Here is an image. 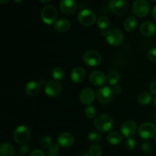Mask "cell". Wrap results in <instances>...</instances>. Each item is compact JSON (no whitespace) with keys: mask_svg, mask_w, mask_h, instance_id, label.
I'll return each instance as SVG.
<instances>
[{"mask_svg":"<svg viewBox=\"0 0 156 156\" xmlns=\"http://www.w3.org/2000/svg\"><path fill=\"white\" fill-rule=\"evenodd\" d=\"M125 146L129 150H133L136 146V142L132 138H128L125 142Z\"/></svg>","mask_w":156,"mask_h":156,"instance_id":"obj_32","label":"cell"},{"mask_svg":"<svg viewBox=\"0 0 156 156\" xmlns=\"http://www.w3.org/2000/svg\"><path fill=\"white\" fill-rule=\"evenodd\" d=\"M52 76L53 78L56 81H61L64 79L65 73H64L63 69L60 67H55L52 70Z\"/></svg>","mask_w":156,"mask_h":156,"instance_id":"obj_27","label":"cell"},{"mask_svg":"<svg viewBox=\"0 0 156 156\" xmlns=\"http://www.w3.org/2000/svg\"><path fill=\"white\" fill-rule=\"evenodd\" d=\"M112 91L114 94H120V93H121L122 91V87L119 85H114V86H113Z\"/></svg>","mask_w":156,"mask_h":156,"instance_id":"obj_38","label":"cell"},{"mask_svg":"<svg viewBox=\"0 0 156 156\" xmlns=\"http://www.w3.org/2000/svg\"><path fill=\"white\" fill-rule=\"evenodd\" d=\"M153 103H154V105H155V107L156 108V97L154 98V101H153Z\"/></svg>","mask_w":156,"mask_h":156,"instance_id":"obj_46","label":"cell"},{"mask_svg":"<svg viewBox=\"0 0 156 156\" xmlns=\"http://www.w3.org/2000/svg\"><path fill=\"white\" fill-rule=\"evenodd\" d=\"M85 114L88 118L91 119V118H94V117L96 116V109L94 107L91 106H88L85 110Z\"/></svg>","mask_w":156,"mask_h":156,"instance_id":"obj_31","label":"cell"},{"mask_svg":"<svg viewBox=\"0 0 156 156\" xmlns=\"http://www.w3.org/2000/svg\"><path fill=\"white\" fill-rule=\"evenodd\" d=\"M39 83L41 84V85H46V84H47V83H46V82H45V80H44H44H43V79H42V80H41V82H40Z\"/></svg>","mask_w":156,"mask_h":156,"instance_id":"obj_44","label":"cell"},{"mask_svg":"<svg viewBox=\"0 0 156 156\" xmlns=\"http://www.w3.org/2000/svg\"><path fill=\"white\" fill-rule=\"evenodd\" d=\"M150 1H153V2H156V0H150Z\"/></svg>","mask_w":156,"mask_h":156,"instance_id":"obj_47","label":"cell"},{"mask_svg":"<svg viewBox=\"0 0 156 156\" xmlns=\"http://www.w3.org/2000/svg\"><path fill=\"white\" fill-rule=\"evenodd\" d=\"M102 149L98 145L94 144L90 146L89 148V155L90 156H101Z\"/></svg>","mask_w":156,"mask_h":156,"instance_id":"obj_28","label":"cell"},{"mask_svg":"<svg viewBox=\"0 0 156 156\" xmlns=\"http://www.w3.org/2000/svg\"><path fill=\"white\" fill-rule=\"evenodd\" d=\"M58 144L63 148H69L74 143V137L69 133H63L58 137Z\"/></svg>","mask_w":156,"mask_h":156,"instance_id":"obj_19","label":"cell"},{"mask_svg":"<svg viewBox=\"0 0 156 156\" xmlns=\"http://www.w3.org/2000/svg\"><path fill=\"white\" fill-rule=\"evenodd\" d=\"M109 8L115 15L123 16L129 12V3L126 0H110Z\"/></svg>","mask_w":156,"mask_h":156,"instance_id":"obj_3","label":"cell"},{"mask_svg":"<svg viewBox=\"0 0 156 156\" xmlns=\"http://www.w3.org/2000/svg\"><path fill=\"white\" fill-rule=\"evenodd\" d=\"M83 61L88 66L95 67L101 62V56L96 50H88L84 53Z\"/></svg>","mask_w":156,"mask_h":156,"instance_id":"obj_7","label":"cell"},{"mask_svg":"<svg viewBox=\"0 0 156 156\" xmlns=\"http://www.w3.org/2000/svg\"><path fill=\"white\" fill-rule=\"evenodd\" d=\"M57 15L58 12L56 9L53 5H50L45 6L42 9L41 13L42 21L49 25H51L55 22L57 18Z\"/></svg>","mask_w":156,"mask_h":156,"instance_id":"obj_4","label":"cell"},{"mask_svg":"<svg viewBox=\"0 0 156 156\" xmlns=\"http://www.w3.org/2000/svg\"><path fill=\"white\" fill-rule=\"evenodd\" d=\"M152 17H153L154 19H155L156 21V5L155 6V7H154L153 10H152Z\"/></svg>","mask_w":156,"mask_h":156,"instance_id":"obj_40","label":"cell"},{"mask_svg":"<svg viewBox=\"0 0 156 156\" xmlns=\"http://www.w3.org/2000/svg\"><path fill=\"white\" fill-rule=\"evenodd\" d=\"M94 98H95V94H94V91L90 88H84L81 91L80 95H79L80 101L87 106H90L94 102Z\"/></svg>","mask_w":156,"mask_h":156,"instance_id":"obj_13","label":"cell"},{"mask_svg":"<svg viewBox=\"0 0 156 156\" xmlns=\"http://www.w3.org/2000/svg\"><path fill=\"white\" fill-rule=\"evenodd\" d=\"M62 89V85L56 80H51L47 82L44 88L46 94L49 97L55 98L59 95Z\"/></svg>","mask_w":156,"mask_h":156,"instance_id":"obj_10","label":"cell"},{"mask_svg":"<svg viewBox=\"0 0 156 156\" xmlns=\"http://www.w3.org/2000/svg\"><path fill=\"white\" fill-rule=\"evenodd\" d=\"M137 126L136 123L133 120H126L123 122V124L120 127V131H121L122 135L126 138H131L133 136L135 135L136 132Z\"/></svg>","mask_w":156,"mask_h":156,"instance_id":"obj_12","label":"cell"},{"mask_svg":"<svg viewBox=\"0 0 156 156\" xmlns=\"http://www.w3.org/2000/svg\"><path fill=\"white\" fill-rule=\"evenodd\" d=\"M0 2L2 4H6V3H9L10 2V0H0Z\"/></svg>","mask_w":156,"mask_h":156,"instance_id":"obj_42","label":"cell"},{"mask_svg":"<svg viewBox=\"0 0 156 156\" xmlns=\"http://www.w3.org/2000/svg\"><path fill=\"white\" fill-rule=\"evenodd\" d=\"M113 91L108 86L101 88L97 92V99L101 105H107L109 103L113 98Z\"/></svg>","mask_w":156,"mask_h":156,"instance_id":"obj_11","label":"cell"},{"mask_svg":"<svg viewBox=\"0 0 156 156\" xmlns=\"http://www.w3.org/2000/svg\"><path fill=\"white\" fill-rule=\"evenodd\" d=\"M13 137L15 141L18 144H24L30 137V131L26 126H18L14 131Z\"/></svg>","mask_w":156,"mask_h":156,"instance_id":"obj_5","label":"cell"},{"mask_svg":"<svg viewBox=\"0 0 156 156\" xmlns=\"http://www.w3.org/2000/svg\"><path fill=\"white\" fill-rule=\"evenodd\" d=\"M47 156H61V155H59V154H57V153H50V152H49Z\"/></svg>","mask_w":156,"mask_h":156,"instance_id":"obj_41","label":"cell"},{"mask_svg":"<svg viewBox=\"0 0 156 156\" xmlns=\"http://www.w3.org/2000/svg\"><path fill=\"white\" fill-rule=\"evenodd\" d=\"M70 22L67 19L62 18L59 19L55 23V29L57 31L61 32V33H65L67 32L70 29Z\"/></svg>","mask_w":156,"mask_h":156,"instance_id":"obj_20","label":"cell"},{"mask_svg":"<svg viewBox=\"0 0 156 156\" xmlns=\"http://www.w3.org/2000/svg\"><path fill=\"white\" fill-rule=\"evenodd\" d=\"M101 34L105 37L107 42L112 46H120L123 42V34L118 28H111L107 31H102Z\"/></svg>","mask_w":156,"mask_h":156,"instance_id":"obj_2","label":"cell"},{"mask_svg":"<svg viewBox=\"0 0 156 156\" xmlns=\"http://www.w3.org/2000/svg\"><path fill=\"white\" fill-rule=\"evenodd\" d=\"M101 139V134L97 131H91L88 134V140L91 143H98Z\"/></svg>","mask_w":156,"mask_h":156,"instance_id":"obj_30","label":"cell"},{"mask_svg":"<svg viewBox=\"0 0 156 156\" xmlns=\"http://www.w3.org/2000/svg\"><path fill=\"white\" fill-rule=\"evenodd\" d=\"M108 82L112 86L117 85L118 82L120 80V75L118 71H116V70H112L109 73L108 76Z\"/></svg>","mask_w":156,"mask_h":156,"instance_id":"obj_24","label":"cell"},{"mask_svg":"<svg viewBox=\"0 0 156 156\" xmlns=\"http://www.w3.org/2000/svg\"><path fill=\"white\" fill-rule=\"evenodd\" d=\"M156 127L152 123H143L140 125L138 129L139 136L143 140H149L155 136Z\"/></svg>","mask_w":156,"mask_h":156,"instance_id":"obj_8","label":"cell"},{"mask_svg":"<svg viewBox=\"0 0 156 156\" xmlns=\"http://www.w3.org/2000/svg\"><path fill=\"white\" fill-rule=\"evenodd\" d=\"M15 3H21L23 0H14Z\"/></svg>","mask_w":156,"mask_h":156,"instance_id":"obj_45","label":"cell"},{"mask_svg":"<svg viewBox=\"0 0 156 156\" xmlns=\"http://www.w3.org/2000/svg\"><path fill=\"white\" fill-rule=\"evenodd\" d=\"M15 149L11 144L7 143H2L0 146V156H14Z\"/></svg>","mask_w":156,"mask_h":156,"instance_id":"obj_22","label":"cell"},{"mask_svg":"<svg viewBox=\"0 0 156 156\" xmlns=\"http://www.w3.org/2000/svg\"><path fill=\"white\" fill-rule=\"evenodd\" d=\"M40 144L42 147L45 148V149H49L52 144H53V140L50 136H45L42 137L41 140H40Z\"/></svg>","mask_w":156,"mask_h":156,"instance_id":"obj_29","label":"cell"},{"mask_svg":"<svg viewBox=\"0 0 156 156\" xmlns=\"http://www.w3.org/2000/svg\"><path fill=\"white\" fill-rule=\"evenodd\" d=\"M140 32L145 37H151L156 32V25L152 21H144L140 26Z\"/></svg>","mask_w":156,"mask_h":156,"instance_id":"obj_17","label":"cell"},{"mask_svg":"<svg viewBox=\"0 0 156 156\" xmlns=\"http://www.w3.org/2000/svg\"><path fill=\"white\" fill-rule=\"evenodd\" d=\"M148 59L149 61L156 62V47H152L148 52Z\"/></svg>","mask_w":156,"mask_h":156,"instance_id":"obj_33","label":"cell"},{"mask_svg":"<svg viewBox=\"0 0 156 156\" xmlns=\"http://www.w3.org/2000/svg\"><path fill=\"white\" fill-rule=\"evenodd\" d=\"M30 156H45V154L41 149H34L30 152Z\"/></svg>","mask_w":156,"mask_h":156,"instance_id":"obj_35","label":"cell"},{"mask_svg":"<svg viewBox=\"0 0 156 156\" xmlns=\"http://www.w3.org/2000/svg\"><path fill=\"white\" fill-rule=\"evenodd\" d=\"M142 149L145 152H150L152 147H151V145L148 143H145L142 145Z\"/></svg>","mask_w":156,"mask_h":156,"instance_id":"obj_37","label":"cell"},{"mask_svg":"<svg viewBox=\"0 0 156 156\" xmlns=\"http://www.w3.org/2000/svg\"><path fill=\"white\" fill-rule=\"evenodd\" d=\"M106 76L102 72L96 70L89 75V81L94 86H101L106 82Z\"/></svg>","mask_w":156,"mask_h":156,"instance_id":"obj_15","label":"cell"},{"mask_svg":"<svg viewBox=\"0 0 156 156\" xmlns=\"http://www.w3.org/2000/svg\"><path fill=\"white\" fill-rule=\"evenodd\" d=\"M108 142L111 145H119L122 142V136L117 132H111L107 137Z\"/></svg>","mask_w":156,"mask_h":156,"instance_id":"obj_23","label":"cell"},{"mask_svg":"<svg viewBox=\"0 0 156 156\" xmlns=\"http://www.w3.org/2000/svg\"><path fill=\"white\" fill-rule=\"evenodd\" d=\"M94 125L96 129L101 133H108L113 129L114 125V119L107 114H101L95 117Z\"/></svg>","mask_w":156,"mask_h":156,"instance_id":"obj_1","label":"cell"},{"mask_svg":"<svg viewBox=\"0 0 156 156\" xmlns=\"http://www.w3.org/2000/svg\"><path fill=\"white\" fill-rule=\"evenodd\" d=\"M137 24H138V21H137L136 18L133 16H130L125 20L123 27L126 31L132 32L136 28Z\"/></svg>","mask_w":156,"mask_h":156,"instance_id":"obj_21","label":"cell"},{"mask_svg":"<svg viewBox=\"0 0 156 156\" xmlns=\"http://www.w3.org/2000/svg\"><path fill=\"white\" fill-rule=\"evenodd\" d=\"M24 91H25L26 94L30 97H35V96L38 95L41 92V84L39 82H34V81L27 82L24 87Z\"/></svg>","mask_w":156,"mask_h":156,"instance_id":"obj_16","label":"cell"},{"mask_svg":"<svg viewBox=\"0 0 156 156\" xmlns=\"http://www.w3.org/2000/svg\"><path fill=\"white\" fill-rule=\"evenodd\" d=\"M150 6L146 0H135L133 5V12L136 16L143 18L149 14Z\"/></svg>","mask_w":156,"mask_h":156,"instance_id":"obj_6","label":"cell"},{"mask_svg":"<svg viewBox=\"0 0 156 156\" xmlns=\"http://www.w3.org/2000/svg\"><path fill=\"white\" fill-rule=\"evenodd\" d=\"M97 26L98 27V28L100 29V30L105 31V30H107L110 26L109 18L106 16H101L100 18L98 19Z\"/></svg>","mask_w":156,"mask_h":156,"instance_id":"obj_25","label":"cell"},{"mask_svg":"<svg viewBox=\"0 0 156 156\" xmlns=\"http://www.w3.org/2000/svg\"><path fill=\"white\" fill-rule=\"evenodd\" d=\"M85 70L82 67H76L73 69L70 74L71 81L74 83H80L83 82L85 78Z\"/></svg>","mask_w":156,"mask_h":156,"instance_id":"obj_18","label":"cell"},{"mask_svg":"<svg viewBox=\"0 0 156 156\" xmlns=\"http://www.w3.org/2000/svg\"><path fill=\"white\" fill-rule=\"evenodd\" d=\"M59 6L61 12L65 15L73 14L77 8V5L75 0H61Z\"/></svg>","mask_w":156,"mask_h":156,"instance_id":"obj_14","label":"cell"},{"mask_svg":"<svg viewBox=\"0 0 156 156\" xmlns=\"http://www.w3.org/2000/svg\"><path fill=\"white\" fill-rule=\"evenodd\" d=\"M150 91L153 94L156 95V79H154L150 84Z\"/></svg>","mask_w":156,"mask_h":156,"instance_id":"obj_39","label":"cell"},{"mask_svg":"<svg viewBox=\"0 0 156 156\" xmlns=\"http://www.w3.org/2000/svg\"><path fill=\"white\" fill-rule=\"evenodd\" d=\"M78 20L84 26H91L96 21V15L90 9H83L79 12Z\"/></svg>","mask_w":156,"mask_h":156,"instance_id":"obj_9","label":"cell"},{"mask_svg":"<svg viewBox=\"0 0 156 156\" xmlns=\"http://www.w3.org/2000/svg\"><path fill=\"white\" fill-rule=\"evenodd\" d=\"M39 1L42 3H47V2H51L52 0H39Z\"/></svg>","mask_w":156,"mask_h":156,"instance_id":"obj_43","label":"cell"},{"mask_svg":"<svg viewBox=\"0 0 156 156\" xmlns=\"http://www.w3.org/2000/svg\"><path fill=\"white\" fill-rule=\"evenodd\" d=\"M152 101V95L149 92L141 93L138 97V102L142 105H148Z\"/></svg>","mask_w":156,"mask_h":156,"instance_id":"obj_26","label":"cell"},{"mask_svg":"<svg viewBox=\"0 0 156 156\" xmlns=\"http://www.w3.org/2000/svg\"><path fill=\"white\" fill-rule=\"evenodd\" d=\"M29 150H30V147H29L27 145H24V146H21L19 149V152L23 155H25V154L28 153Z\"/></svg>","mask_w":156,"mask_h":156,"instance_id":"obj_36","label":"cell"},{"mask_svg":"<svg viewBox=\"0 0 156 156\" xmlns=\"http://www.w3.org/2000/svg\"><path fill=\"white\" fill-rule=\"evenodd\" d=\"M59 149V145L57 143H53L49 148V152L50 153H57Z\"/></svg>","mask_w":156,"mask_h":156,"instance_id":"obj_34","label":"cell"}]
</instances>
